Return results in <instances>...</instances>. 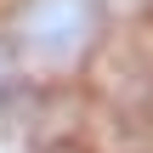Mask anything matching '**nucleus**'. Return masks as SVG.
Returning a JSON list of instances; mask_svg holds the SVG:
<instances>
[{"instance_id":"nucleus-1","label":"nucleus","mask_w":153,"mask_h":153,"mask_svg":"<svg viewBox=\"0 0 153 153\" xmlns=\"http://www.w3.org/2000/svg\"><path fill=\"white\" fill-rule=\"evenodd\" d=\"M114 6L119 0H6L0 40L28 85H62L114 40Z\"/></svg>"}]
</instances>
